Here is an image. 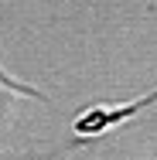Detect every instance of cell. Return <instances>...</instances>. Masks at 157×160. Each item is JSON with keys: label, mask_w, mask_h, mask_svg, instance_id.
<instances>
[{"label": "cell", "mask_w": 157, "mask_h": 160, "mask_svg": "<svg viewBox=\"0 0 157 160\" xmlns=\"http://www.w3.org/2000/svg\"><path fill=\"white\" fill-rule=\"evenodd\" d=\"M150 102H157V92L137 99V102H126V106L92 109V112H86V116H79V119H75V133H82V136H96V133H102V129H109V126H120L123 119H130L133 112H140V109H144V106H150Z\"/></svg>", "instance_id": "6da1fadb"}]
</instances>
